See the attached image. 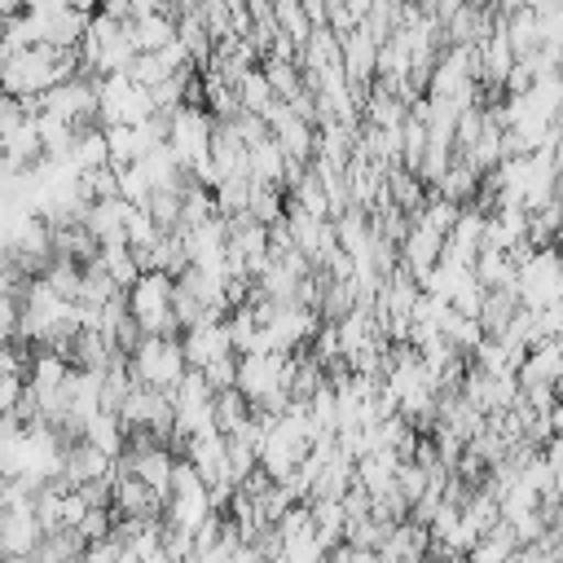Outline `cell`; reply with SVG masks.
<instances>
[{"label": "cell", "mask_w": 563, "mask_h": 563, "mask_svg": "<svg viewBox=\"0 0 563 563\" xmlns=\"http://www.w3.org/2000/svg\"><path fill=\"white\" fill-rule=\"evenodd\" d=\"M185 352H180V334H141L136 347L128 352V374L141 387H158L172 391L185 374Z\"/></svg>", "instance_id": "obj_1"}, {"label": "cell", "mask_w": 563, "mask_h": 563, "mask_svg": "<svg viewBox=\"0 0 563 563\" xmlns=\"http://www.w3.org/2000/svg\"><path fill=\"white\" fill-rule=\"evenodd\" d=\"M123 299H128V317L141 325V334H180L176 317H172V277L163 268L136 273V282L123 290Z\"/></svg>", "instance_id": "obj_2"}, {"label": "cell", "mask_w": 563, "mask_h": 563, "mask_svg": "<svg viewBox=\"0 0 563 563\" xmlns=\"http://www.w3.org/2000/svg\"><path fill=\"white\" fill-rule=\"evenodd\" d=\"M563 282H559V255L554 246H537L528 260L515 264V299L519 308H550L559 303Z\"/></svg>", "instance_id": "obj_3"}, {"label": "cell", "mask_w": 563, "mask_h": 563, "mask_svg": "<svg viewBox=\"0 0 563 563\" xmlns=\"http://www.w3.org/2000/svg\"><path fill=\"white\" fill-rule=\"evenodd\" d=\"M44 110H53L57 119H66L75 132L97 123V79L92 75H70L62 84H53L48 92H40Z\"/></svg>", "instance_id": "obj_4"}, {"label": "cell", "mask_w": 563, "mask_h": 563, "mask_svg": "<svg viewBox=\"0 0 563 563\" xmlns=\"http://www.w3.org/2000/svg\"><path fill=\"white\" fill-rule=\"evenodd\" d=\"M440 251H444V233H440L431 220H422V211H413V216H409V229H405V238H400V246H396L400 268H405L413 282H422V277L435 268Z\"/></svg>", "instance_id": "obj_5"}, {"label": "cell", "mask_w": 563, "mask_h": 563, "mask_svg": "<svg viewBox=\"0 0 563 563\" xmlns=\"http://www.w3.org/2000/svg\"><path fill=\"white\" fill-rule=\"evenodd\" d=\"M176 457H185V462L194 466V475H198L207 488H211L216 479H229V471H224V431H216V427L189 435ZM229 484H233V479H229Z\"/></svg>", "instance_id": "obj_6"}, {"label": "cell", "mask_w": 563, "mask_h": 563, "mask_svg": "<svg viewBox=\"0 0 563 563\" xmlns=\"http://www.w3.org/2000/svg\"><path fill=\"white\" fill-rule=\"evenodd\" d=\"M180 352H185V365H189V369H202L207 361H216V356L233 352V347H229L224 317H207V321H198V325L180 330ZM233 356H238V352H233Z\"/></svg>", "instance_id": "obj_7"}, {"label": "cell", "mask_w": 563, "mask_h": 563, "mask_svg": "<svg viewBox=\"0 0 563 563\" xmlns=\"http://www.w3.org/2000/svg\"><path fill=\"white\" fill-rule=\"evenodd\" d=\"M110 510L114 515H141V519H163V497L145 488L136 475H114L110 488Z\"/></svg>", "instance_id": "obj_8"}, {"label": "cell", "mask_w": 563, "mask_h": 563, "mask_svg": "<svg viewBox=\"0 0 563 563\" xmlns=\"http://www.w3.org/2000/svg\"><path fill=\"white\" fill-rule=\"evenodd\" d=\"M123 211H128V202L123 198H92L88 207H84V229L97 238V246H110V242H123ZM128 246V242H123Z\"/></svg>", "instance_id": "obj_9"}, {"label": "cell", "mask_w": 563, "mask_h": 563, "mask_svg": "<svg viewBox=\"0 0 563 563\" xmlns=\"http://www.w3.org/2000/svg\"><path fill=\"white\" fill-rule=\"evenodd\" d=\"M123 35H128V44L136 53H154L167 40H176V18L163 13V9H154V13H141V18H128L123 22Z\"/></svg>", "instance_id": "obj_10"}, {"label": "cell", "mask_w": 563, "mask_h": 563, "mask_svg": "<svg viewBox=\"0 0 563 563\" xmlns=\"http://www.w3.org/2000/svg\"><path fill=\"white\" fill-rule=\"evenodd\" d=\"M471 277L484 286V290H501L510 286L515 290V260L506 251H493V246H479L475 260H471Z\"/></svg>", "instance_id": "obj_11"}, {"label": "cell", "mask_w": 563, "mask_h": 563, "mask_svg": "<svg viewBox=\"0 0 563 563\" xmlns=\"http://www.w3.org/2000/svg\"><path fill=\"white\" fill-rule=\"evenodd\" d=\"M136 163H141L145 176H150V189H180V185H185V172H180L176 154L167 150V141H158L154 150H145Z\"/></svg>", "instance_id": "obj_12"}, {"label": "cell", "mask_w": 563, "mask_h": 563, "mask_svg": "<svg viewBox=\"0 0 563 563\" xmlns=\"http://www.w3.org/2000/svg\"><path fill=\"white\" fill-rule=\"evenodd\" d=\"M515 308H519V299H515V290H510V286H501V290H484L475 321H479V330H484L488 339H497V334L506 330V321L515 317Z\"/></svg>", "instance_id": "obj_13"}, {"label": "cell", "mask_w": 563, "mask_h": 563, "mask_svg": "<svg viewBox=\"0 0 563 563\" xmlns=\"http://www.w3.org/2000/svg\"><path fill=\"white\" fill-rule=\"evenodd\" d=\"M35 136H40V158H66L70 141H75V128L66 119H57L53 110H40L35 114Z\"/></svg>", "instance_id": "obj_14"}, {"label": "cell", "mask_w": 563, "mask_h": 563, "mask_svg": "<svg viewBox=\"0 0 563 563\" xmlns=\"http://www.w3.org/2000/svg\"><path fill=\"white\" fill-rule=\"evenodd\" d=\"M431 189H435L440 198H449V202H457V207H462V202H471V198H475V189H479V172H475V167H466L462 158H453V163L440 172V180H435Z\"/></svg>", "instance_id": "obj_15"}, {"label": "cell", "mask_w": 563, "mask_h": 563, "mask_svg": "<svg viewBox=\"0 0 563 563\" xmlns=\"http://www.w3.org/2000/svg\"><path fill=\"white\" fill-rule=\"evenodd\" d=\"M79 440H88V444H92V449H101L106 457H119V453H123V427H119V418H114V413H106V409H97V413L84 422Z\"/></svg>", "instance_id": "obj_16"}, {"label": "cell", "mask_w": 563, "mask_h": 563, "mask_svg": "<svg viewBox=\"0 0 563 563\" xmlns=\"http://www.w3.org/2000/svg\"><path fill=\"white\" fill-rule=\"evenodd\" d=\"M251 418V405H246V396L238 391V387H224V391H216L211 396V422H216V431H238L242 422Z\"/></svg>", "instance_id": "obj_17"}, {"label": "cell", "mask_w": 563, "mask_h": 563, "mask_svg": "<svg viewBox=\"0 0 563 563\" xmlns=\"http://www.w3.org/2000/svg\"><path fill=\"white\" fill-rule=\"evenodd\" d=\"M70 163H75L79 172H92V167L110 163V154H106V132H101L97 123L75 132V141H70Z\"/></svg>", "instance_id": "obj_18"}, {"label": "cell", "mask_w": 563, "mask_h": 563, "mask_svg": "<svg viewBox=\"0 0 563 563\" xmlns=\"http://www.w3.org/2000/svg\"><path fill=\"white\" fill-rule=\"evenodd\" d=\"M260 70H264V79H268V88H273V97L277 101H290L299 88H303V75H299V66L295 62H282V57H260Z\"/></svg>", "instance_id": "obj_19"}, {"label": "cell", "mask_w": 563, "mask_h": 563, "mask_svg": "<svg viewBox=\"0 0 563 563\" xmlns=\"http://www.w3.org/2000/svg\"><path fill=\"white\" fill-rule=\"evenodd\" d=\"M233 97H238V110H255V114H260V110L273 101V88H268L264 70L251 66V70H242V75L233 79Z\"/></svg>", "instance_id": "obj_20"}, {"label": "cell", "mask_w": 563, "mask_h": 563, "mask_svg": "<svg viewBox=\"0 0 563 563\" xmlns=\"http://www.w3.org/2000/svg\"><path fill=\"white\" fill-rule=\"evenodd\" d=\"M97 264H101V268H106V277H110L114 286H123V290H128V286L136 282V273H141V268H136V260H132V251H128L123 242L97 246Z\"/></svg>", "instance_id": "obj_21"}, {"label": "cell", "mask_w": 563, "mask_h": 563, "mask_svg": "<svg viewBox=\"0 0 563 563\" xmlns=\"http://www.w3.org/2000/svg\"><path fill=\"white\" fill-rule=\"evenodd\" d=\"M40 282L53 290V295H62V299H79V264L75 260H62V255H53L48 264H44V273H40Z\"/></svg>", "instance_id": "obj_22"}, {"label": "cell", "mask_w": 563, "mask_h": 563, "mask_svg": "<svg viewBox=\"0 0 563 563\" xmlns=\"http://www.w3.org/2000/svg\"><path fill=\"white\" fill-rule=\"evenodd\" d=\"M273 22H277V31H282L295 48L312 35V22H308V13H303L299 0H273Z\"/></svg>", "instance_id": "obj_23"}, {"label": "cell", "mask_w": 563, "mask_h": 563, "mask_svg": "<svg viewBox=\"0 0 563 563\" xmlns=\"http://www.w3.org/2000/svg\"><path fill=\"white\" fill-rule=\"evenodd\" d=\"M282 211H286V194L277 185H251V194H246V216L251 220L273 224V220H282Z\"/></svg>", "instance_id": "obj_24"}, {"label": "cell", "mask_w": 563, "mask_h": 563, "mask_svg": "<svg viewBox=\"0 0 563 563\" xmlns=\"http://www.w3.org/2000/svg\"><path fill=\"white\" fill-rule=\"evenodd\" d=\"M119 172V198L128 202V207H145L150 202V176H145V167L132 158V163H123V167H114Z\"/></svg>", "instance_id": "obj_25"}, {"label": "cell", "mask_w": 563, "mask_h": 563, "mask_svg": "<svg viewBox=\"0 0 563 563\" xmlns=\"http://www.w3.org/2000/svg\"><path fill=\"white\" fill-rule=\"evenodd\" d=\"M106 132V154H110V167H123L136 158V145H132V128L128 123H110L101 128Z\"/></svg>", "instance_id": "obj_26"}, {"label": "cell", "mask_w": 563, "mask_h": 563, "mask_svg": "<svg viewBox=\"0 0 563 563\" xmlns=\"http://www.w3.org/2000/svg\"><path fill=\"white\" fill-rule=\"evenodd\" d=\"M229 128H233V136L242 141V150H251V145H260V141L268 136V123H264L255 110H238V114L229 119Z\"/></svg>", "instance_id": "obj_27"}, {"label": "cell", "mask_w": 563, "mask_h": 563, "mask_svg": "<svg viewBox=\"0 0 563 563\" xmlns=\"http://www.w3.org/2000/svg\"><path fill=\"white\" fill-rule=\"evenodd\" d=\"M198 374H202V383H207L211 391H224V387H233V378H238V356H233V352H224V356L207 361Z\"/></svg>", "instance_id": "obj_28"}, {"label": "cell", "mask_w": 563, "mask_h": 563, "mask_svg": "<svg viewBox=\"0 0 563 563\" xmlns=\"http://www.w3.org/2000/svg\"><path fill=\"white\" fill-rule=\"evenodd\" d=\"M110 528H114V510H110V506H88L84 519L75 523V532H79L84 541H97V537H106Z\"/></svg>", "instance_id": "obj_29"}, {"label": "cell", "mask_w": 563, "mask_h": 563, "mask_svg": "<svg viewBox=\"0 0 563 563\" xmlns=\"http://www.w3.org/2000/svg\"><path fill=\"white\" fill-rule=\"evenodd\" d=\"M119 554H123V541L114 537V532H106V537H97V541H84V563H119Z\"/></svg>", "instance_id": "obj_30"}, {"label": "cell", "mask_w": 563, "mask_h": 563, "mask_svg": "<svg viewBox=\"0 0 563 563\" xmlns=\"http://www.w3.org/2000/svg\"><path fill=\"white\" fill-rule=\"evenodd\" d=\"M84 510H88V501L79 497V488H62V501H57V519H62V528H75V523L84 519Z\"/></svg>", "instance_id": "obj_31"}, {"label": "cell", "mask_w": 563, "mask_h": 563, "mask_svg": "<svg viewBox=\"0 0 563 563\" xmlns=\"http://www.w3.org/2000/svg\"><path fill=\"white\" fill-rule=\"evenodd\" d=\"M97 13H101V18H110V22H128V18H132L128 0H101V4H97Z\"/></svg>", "instance_id": "obj_32"}, {"label": "cell", "mask_w": 563, "mask_h": 563, "mask_svg": "<svg viewBox=\"0 0 563 563\" xmlns=\"http://www.w3.org/2000/svg\"><path fill=\"white\" fill-rule=\"evenodd\" d=\"M343 13L352 18V26H361V18L369 13V0H343Z\"/></svg>", "instance_id": "obj_33"}, {"label": "cell", "mask_w": 563, "mask_h": 563, "mask_svg": "<svg viewBox=\"0 0 563 563\" xmlns=\"http://www.w3.org/2000/svg\"><path fill=\"white\" fill-rule=\"evenodd\" d=\"M128 9H132V18H141V13H154V9H163V0H128Z\"/></svg>", "instance_id": "obj_34"}, {"label": "cell", "mask_w": 563, "mask_h": 563, "mask_svg": "<svg viewBox=\"0 0 563 563\" xmlns=\"http://www.w3.org/2000/svg\"><path fill=\"white\" fill-rule=\"evenodd\" d=\"M22 4H26V0H0V22L18 18V13H22Z\"/></svg>", "instance_id": "obj_35"}, {"label": "cell", "mask_w": 563, "mask_h": 563, "mask_svg": "<svg viewBox=\"0 0 563 563\" xmlns=\"http://www.w3.org/2000/svg\"><path fill=\"white\" fill-rule=\"evenodd\" d=\"M66 4H70V9H79V13H97V4H101V0H66Z\"/></svg>", "instance_id": "obj_36"}, {"label": "cell", "mask_w": 563, "mask_h": 563, "mask_svg": "<svg viewBox=\"0 0 563 563\" xmlns=\"http://www.w3.org/2000/svg\"><path fill=\"white\" fill-rule=\"evenodd\" d=\"M70 563H84V559H70Z\"/></svg>", "instance_id": "obj_37"}, {"label": "cell", "mask_w": 563, "mask_h": 563, "mask_svg": "<svg viewBox=\"0 0 563 563\" xmlns=\"http://www.w3.org/2000/svg\"><path fill=\"white\" fill-rule=\"evenodd\" d=\"M405 4H418V0H405Z\"/></svg>", "instance_id": "obj_38"}]
</instances>
